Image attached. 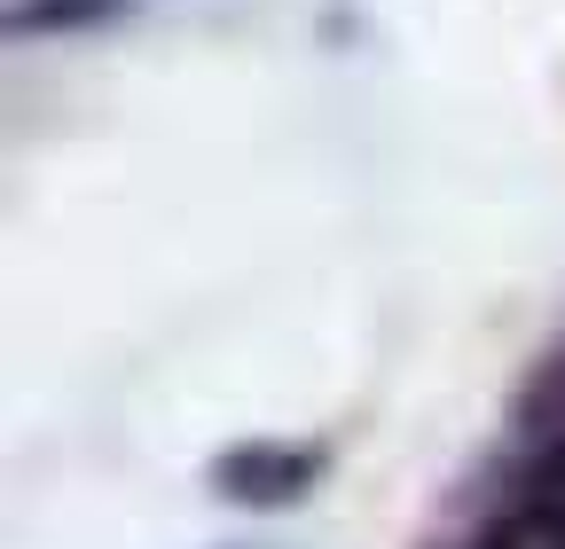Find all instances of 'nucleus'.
Listing matches in <instances>:
<instances>
[{
    "label": "nucleus",
    "mask_w": 565,
    "mask_h": 549,
    "mask_svg": "<svg viewBox=\"0 0 565 549\" xmlns=\"http://www.w3.org/2000/svg\"><path fill=\"white\" fill-rule=\"evenodd\" d=\"M118 0H40V9H17V24H87V17H110Z\"/></svg>",
    "instance_id": "obj_1"
}]
</instances>
